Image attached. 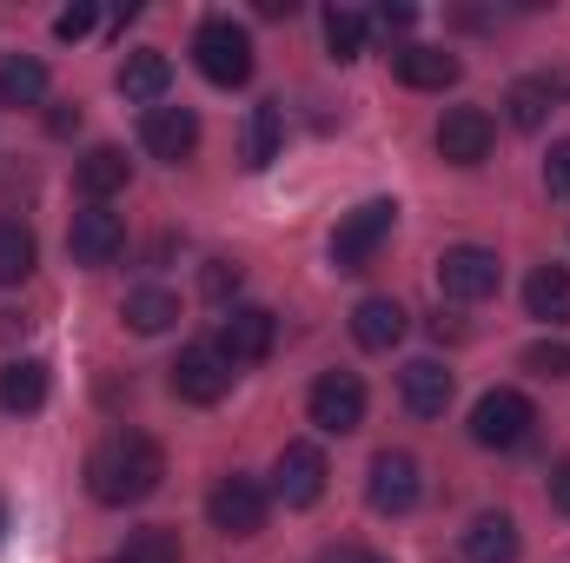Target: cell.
Returning <instances> with one entry per match:
<instances>
[{
    "mask_svg": "<svg viewBox=\"0 0 570 563\" xmlns=\"http://www.w3.org/2000/svg\"><path fill=\"white\" fill-rule=\"evenodd\" d=\"M491 146H498V120L484 107H451L438 120V159H451V166H484Z\"/></svg>",
    "mask_w": 570,
    "mask_h": 563,
    "instance_id": "obj_11",
    "label": "cell"
},
{
    "mask_svg": "<svg viewBox=\"0 0 570 563\" xmlns=\"http://www.w3.org/2000/svg\"><path fill=\"white\" fill-rule=\"evenodd\" d=\"M412 20H419V13H412V7H379V27H385V33H405V27H412Z\"/></svg>",
    "mask_w": 570,
    "mask_h": 563,
    "instance_id": "obj_36",
    "label": "cell"
},
{
    "mask_svg": "<svg viewBox=\"0 0 570 563\" xmlns=\"http://www.w3.org/2000/svg\"><path fill=\"white\" fill-rule=\"evenodd\" d=\"M531 424H538V405H531L524 392H511V385H498V392H484V398L471 405V437H478L484 451H518V444L531 437Z\"/></svg>",
    "mask_w": 570,
    "mask_h": 563,
    "instance_id": "obj_4",
    "label": "cell"
},
{
    "mask_svg": "<svg viewBox=\"0 0 570 563\" xmlns=\"http://www.w3.org/2000/svg\"><path fill=\"white\" fill-rule=\"evenodd\" d=\"M47 392H53V378H47L40 358H13V365L0 372V405H7V412H40Z\"/></svg>",
    "mask_w": 570,
    "mask_h": 563,
    "instance_id": "obj_22",
    "label": "cell"
},
{
    "mask_svg": "<svg viewBox=\"0 0 570 563\" xmlns=\"http://www.w3.org/2000/svg\"><path fill=\"white\" fill-rule=\"evenodd\" d=\"M392 73L405 80V87H419V93H444V87H458V73H464V60L458 53H444V47H392Z\"/></svg>",
    "mask_w": 570,
    "mask_h": 563,
    "instance_id": "obj_15",
    "label": "cell"
},
{
    "mask_svg": "<svg viewBox=\"0 0 570 563\" xmlns=\"http://www.w3.org/2000/svg\"><path fill=\"white\" fill-rule=\"evenodd\" d=\"M524 372H538V378H570V345H531V352H524Z\"/></svg>",
    "mask_w": 570,
    "mask_h": 563,
    "instance_id": "obj_31",
    "label": "cell"
},
{
    "mask_svg": "<svg viewBox=\"0 0 570 563\" xmlns=\"http://www.w3.org/2000/svg\"><path fill=\"white\" fill-rule=\"evenodd\" d=\"M551 504L570 517V457H564V464H551Z\"/></svg>",
    "mask_w": 570,
    "mask_h": 563,
    "instance_id": "obj_35",
    "label": "cell"
},
{
    "mask_svg": "<svg viewBox=\"0 0 570 563\" xmlns=\"http://www.w3.org/2000/svg\"><path fill=\"white\" fill-rule=\"evenodd\" d=\"M551 107H558V100H551V87H544V80H518V87L504 93V113H511V127H518V134H538V127L551 120Z\"/></svg>",
    "mask_w": 570,
    "mask_h": 563,
    "instance_id": "obj_26",
    "label": "cell"
},
{
    "mask_svg": "<svg viewBox=\"0 0 570 563\" xmlns=\"http://www.w3.org/2000/svg\"><path fill=\"white\" fill-rule=\"evenodd\" d=\"M67 253H73V266H114V259L127 253V226H120V213H107V206L73 213V226H67Z\"/></svg>",
    "mask_w": 570,
    "mask_h": 563,
    "instance_id": "obj_12",
    "label": "cell"
},
{
    "mask_svg": "<svg viewBox=\"0 0 570 563\" xmlns=\"http://www.w3.org/2000/svg\"><path fill=\"white\" fill-rule=\"evenodd\" d=\"M498 285H504V266H498L491 246H444V259H438V292H444V298L478 305V298H491Z\"/></svg>",
    "mask_w": 570,
    "mask_h": 563,
    "instance_id": "obj_8",
    "label": "cell"
},
{
    "mask_svg": "<svg viewBox=\"0 0 570 563\" xmlns=\"http://www.w3.org/2000/svg\"><path fill=\"white\" fill-rule=\"evenodd\" d=\"M524 551V537H518V524L504 517V511H484L471 531H464V557L471 563H518Z\"/></svg>",
    "mask_w": 570,
    "mask_h": 563,
    "instance_id": "obj_20",
    "label": "cell"
},
{
    "mask_svg": "<svg viewBox=\"0 0 570 563\" xmlns=\"http://www.w3.org/2000/svg\"><path fill=\"white\" fill-rule=\"evenodd\" d=\"M166 87H173V60H166L159 47H140V53H127V60H120V93H127V100L159 107V100H166Z\"/></svg>",
    "mask_w": 570,
    "mask_h": 563,
    "instance_id": "obj_18",
    "label": "cell"
},
{
    "mask_svg": "<svg viewBox=\"0 0 570 563\" xmlns=\"http://www.w3.org/2000/svg\"><path fill=\"white\" fill-rule=\"evenodd\" d=\"M352 338H358L365 352H392V345L405 338V305H399V298H358V305H352Z\"/></svg>",
    "mask_w": 570,
    "mask_h": 563,
    "instance_id": "obj_17",
    "label": "cell"
},
{
    "mask_svg": "<svg viewBox=\"0 0 570 563\" xmlns=\"http://www.w3.org/2000/svg\"><path fill=\"white\" fill-rule=\"evenodd\" d=\"M159 477H166V451L146 431H114L87 457V491L100 504H146L159 491Z\"/></svg>",
    "mask_w": 570,
    "mask_h": 563,
    "instance_id": "obj_1",
    "label": "cell"
},
{
    "mask_svg": "<svg viewBox=\"0 0 570 563\" xmlns=\"http://www.w3.org/2000/svg\"><path fill=\"white\" fill-rule=\"evenodd\" d=\"M266 511H273V497H266V484L259 477H219L213 484V497H206V517H213V531H226V537H259L266 531Z\"/></svg>",
    "mask_w": 570,
    "mask_h": 563,
    "instance_id": "obj_6",
    "label": "cell"
},
{
    "mask_svg": "<svg viewBox=\"0 0 570 563\" xmlns=\"http://www.w3.org/2000/svg\"><path fill=\"white\" fill-rule=\"evenodd\" d=\"M173 392L186 405H219L233 392V358L219 352V338H193L179 358H173Z\"/></svg>",
    "mask_w": 570,
    "mask_h": 563,
    "instance_id": "obj_5",
    "label": "cell"
},
{
    "mask_svg": "<svg viewBox=\"0 0 570 563\" xmlns=\"http://www.w3.org/2000/svg\"><path fill=\"white\" fill-rule=\"evenodd\" d=\"M73 179H80V192L100 206V199H114V192H127V179H134V159L120 152V146H94L80 166H73Z\"/></svg>",
    "mask_w": 570,
    "mask_h": 563,
    "instance_id": "obj_19",
    "label": "cell"
},
{
    "mask_svg": "<svg viewBox=\"0 0 570 563\" xmlns=\"http://www.w3.org/2000/svg\"><path fill=\"white\" fill-rule=\"evenodd\" d=\"M451 372L438 365V358H412L405 372H399V398H405V412L412 418H444V405H451Z\"/></svg>",
    "mask_w": 570,
    "mask_h": 563,
    "instance_id": "obj_16",
    "label": "cell"
},
{
    "mask_svg": "<svg viewBox=\"0 0 570 563\" xmlns=\"http://www.w3.org/2000/svg\"><path fill=\"white\" fill-rule=\"evenodd\" d=\"M173 318H179V298H173L166 285H140V292H127V325H134V332L159 338Z\"/></svg>",
    "mask_w": 570,
    "mask_h": 563,
    "instance_id": "obj_25",
    "label": "cell"
},
{
    "mask_svg": "<svg viewBox=\"0 0 570 563\" xmlns=\"http://www.w3.org/2000/svg\"><path fill=\"white\" fill-rule=\"evenodd\" d=\"M365 497H372L379 517H405V511L425 497L419 457H412V451H379V457H372V477H365Z\"/></svg>",
    "mask_w": 570,
    "mask_h": 563,
    "instance_id": "obj_9",
    "label": "cell"
},
{
    "mask_svg": "<svg viewBox=\"0 0 570 563\" xmlns=\"http://www.w3.org/2000/svg\"><path fill=\"white\" fill-rule=\"evenodd\" d=\"M279 146H285V107L279 100H259L253 120H246V166L266 172V166L279 159Z\"/></svg>",
    "mask_w": 570,
    "mask_h": 563,
    "instance_id": "obj_23",
    "label": "cell"
},
{
    "mask_svg": "<svg viewBox=\"0 0 570 563\" xmlns=\"http://www.w3.org/2000/svg\"><path fill=\"white\" fill-rule=\"evenodd\" d=\"M544 186H551V199H570V140L551 146V159H544Z\"/></svg>",
    "mask_w": 570,
    "mask_h": 563,
    "instance_id": "obj_32",
    "label": "cell"
},
{
    "mask_svg": "<svg viewBox=\"0 0 570 563\" xmlns=\"http://www.w3.org/2000/svg\"><path fill=\"white\" fill-rule=\"evenodd\" d=\"M120 563H179V531H166V524H146L127 537V551Z\"/></svg>",
    "mask_w": 570,
    "mask_h": 563,
    "instance_id": "obj_29",
    "label": "cell"
},
{
    "mask_svg": "<svg viewBox=\"0 0 570 563\" xmlns=\"http://www.w3.org/2000/svg\"><path fill=\"white\" fill-rule=\"evenodd\" d=\"M325 47H332V60H358L365 53V13L358 7H332L325 13Z\"/></svg>",
    "mask_w": 570,
    "mask_h": 563,
    "instance_id": "obj_28",
    "label": "cell"
},
{
    "mask_svg": "<svg viewBox=\"0 0 570 563\" xmlns=\"http://www.w3.org/2000/svg\"><path fill=\"white\" fill-rule=\"evenodd\" d=\"M33 259H40L33 233H27L20 219H0V285H20L33 273Z\"/></svg>",
    "mask_w": 570,
    "mask_h": 563,
    "instance_id": "obj_27",
    "label": "cell"
},
{
    "mask_svg": "<svg viewBox=\"0 0 570 563\" xmlns=\"http://www.w3.org/2000/svg\"><path fill=\"white\" fill-rule=\"evenodd\" d=\"M0 537H7V504H0Z\"/></svg>",
    "mask_w": 570,
    "mask_h": 563,
    "instance_id": "obj_37",
    "label": "cell"
},
{
    "mask_svg": "<svg viewBox=\"0 0 570 563\" xmlns=\"http://www.w3.org/2000/svg\"><path fill=\"white\" fill-rule=\"evenodd\" d=\"M94 20H100L94 7H67V13L53 20V33H60V40H80V33H94Z\"/></svg>",
    "mask_w": 570,
    "mask_h": 563,
    "instance_id": "obj_33",
    "label": "cell"
},
{
    "mask_svg": "<svg viewBox=\"0 0 570 563\" xmlns=\"http://www.w3.org/2000/svg\"><path fill=\"white\" fill-rule=\"evenodd\" d=\"M524 312L544 325H570V273L564 266H538L524 279Z\"/></svg>",
    "mask_w": 570,
    "mask_h": 563,
    "instance_id": "obj_21",
    "label": "cell"
},
{
    "mask_svg": "<svg viewBox=\"0 0 570 563\" xmlns=\"http://www.w3.org/2000/svg\"><path fill=\"white\" fill-rule=\"evenodd\" d=\"M392 226H399V206H392V199L352 206V213L338 219V233H332V266H338V273H365V266L379 259V246L392 239Z\"/></svg>",
    "mask_w": 570,
    "mask_h": 563,
    "instance_id": "obj_3",
    "label": "cell"
},
{
    "mask_svg": "<svg viewBox=\"0 0 570 563\" xmlns=\"http://www.w3.org/2000/svg\"><path fill=\"white\" fill-rule=\"evenodd\" d=\"M305 418L318 424L325 437H352L365 424V378L358 372H325L312 392H305Z\"/></svg>",
    "mask_w": 570,
    "mask_h": 563,
    "instance_id": "obj_7",
    "label": "cell"
},
{
    "mask_svg": "<svg viewBox=\"0 0 570 563\" xmlns=\"http://www.w3.org/2000/svg\"><path fill=\"white\" fill-rule=\"evenodd\" d=\"M273 338H279V318H273L266 305H233L226 325H219V352H226L233 365H259V358H273Z\"/></svg>",
    "mask_w": 570,
    "mask_h": 563,
    "instance_id": "obj_13",
    "label": "cell"
},
{
    "mask_svg": "<svg viewBox=\"0 0 570 563\" xmlns=\"http://www.w3.org/2000/svg\"><path fill=\"white\" fill-rule=\"evenodd\" d=\"M325 477H332L325 471V451L298 437V444H285L279 464H273V497H279L285 511H312L325 497Z\"/></svg>",
    "mask_w": 570,
    "mask_h": 563,
    "instance_id": "obj_10",
    "label": "cell"
},
{
    "mask_svg": "<svg viewBox=\"0 0 570 563\" xmlns=\"http://www.w3.org/2000/svg\"><path fill=\"white\" fill-rule=\"evenodd\" d=\"M318 563H385V557H379V551H365V544H332Z\"/></svg>",
    "mask_w": 570,
    "mask_h": 563,
    "instance_id": "obj_34",
    "label": "cell"
},
{
    "mask_svg": "<svg viewBox=\"0 0 570 563\" xmlns=\"http://www.w3.org/2000/svg\"><path fill=\"white\" fill-rule=\"evenodd\" d=\"M47 100V67L33 53L0 60V107H40Z\"/></svg>",
    "mask_w": 570,
    "mask_h": 563,
    "instance_id": "obj_24",
    "label": "cell"
},
{
    "mask_svg": "<svg viewBox=\"0 0 570 563\" xmlns=\"http://www.w3.org/2000/svg\"><path fill=\"white\" fill-rule=\"evenodd\" d=\"M193 60H199V73H206L213 87H246V80H253V33H246L239 20L213 13V20H199V33H193Z\"/></svg>",
    "mask_w": 570,
    "mask_h": 563,
    "instance_id": "obj_2",
    "label": "cell"
},
{
    "mask_svg": "<svg viewBox=\"0 0 570 563\" xmlns=\"http://www.w3.org/2000/svg\"><path fill=\"white\" fill-rule=\"evenodd\" d=\"M199 292H206L213 305H233V298H239V266H233V259H206V273H199Z\"/></svg>",
    "mask_w": 570,
    "mask_h": 563,
    "instance_id": "obj_30",
    "label": "cell"
},
{
    "mask_svg": "<svg viewBox=\"0 0 570 563\" xmlns=\"http://www.w3.org/2000/svg\"><path fill=\"white\" fill-rule=\"evenodd\" d=\"M114 563H120V557H114Z\"/></svg>",
    "mask_w": 570,
    "mask_h": 563,
    "instance_id": "obj_38",
    "label": "cell"
},
{
    "mask_svg": "<svg viewBox=\"0 0 570 563\" xmlns=\"http://www.w3.org/2000/svg\"><path fill=\"white\" fill-rule=\"evenodd\" d=\"M140 140H146L153 159L179 166V159H193V146H199V113H193V107H146Z\"/></svg>",
    "mask_w": 570,
    "mask_h": 563,
    "instance_id": "obj_14",
    "label": "cell"
}]
</instances>
